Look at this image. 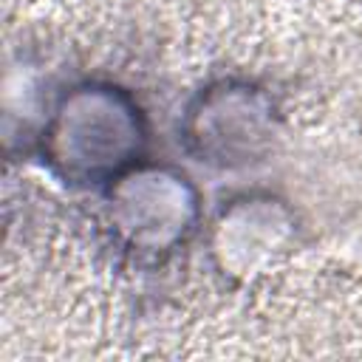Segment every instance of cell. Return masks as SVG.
Wrapping results in <instances>:
<instances>
[{
    "mask_svg": "<svg viewBox=\"0 0 362 362\" xmlns=\"http://www.w3.org/2000/svg\"><path fill=\"white\" fill-rule=\"evenodd\" d=\"M99 133H139V119L110 90L76 93L54 130V161L68 175L96 178L116 170L133 153V141Z\"/></svg>",
    "mask_w": 362,
    "mask_h": 362,
    "instance_id": "cell-1",
    "label": "cell"
}]
</instances>
